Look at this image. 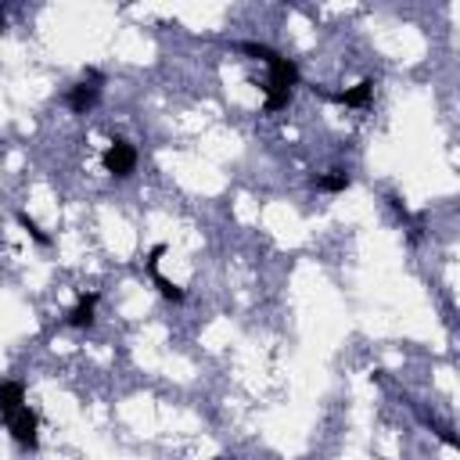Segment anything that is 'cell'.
Masks as SVG:
<instances>
[{
	"mask_svg": "<svg viewBox=\"0 0 460 460\" xmlns=\"http://www.w3.org/2000/svg\"><path fill=\"white\" fill-rule=\"evenodd\" d=\"M4 421H8V431H12V439H15L22 449H30V453H33V449L40 446V435H37V428H40V417H37L30 406H19V410H15V413H8Z\"/></svg>",
	"mask_w": 460,
	"mask_h": 460,
	"instance_id": "4",
	"label": "cell"
},
{
	"mask_svg": "<svg viewBox=\"0 0 460 460\" xmlns=\"http://www.w3.org/2000/svg\"><path fill=\"white\" fill-rule=\"evenodd\" d=\"M317 98L324 101H335V105H345V108H367L371 98H374V80H360L356 87L349 90H324V87H310Z\"/></svg>",
	"mask_w": 460,
	"mask_h": 460,
	"instance_id": "5",
	"label": "cell"
},
{
	"mask_svg": "<svg viewBox=\"0 0 460 460\" xmlns=\"http://www.w3.org/2000/svg\"><path fill=\"white\" fill-rule=\"evenodd\" d=\"M238 51H245V55L260 58V62L270 69V80H267V112H281V108H288V105H292V90H295V87H299V80H302L299 65H295L292 58H285L281 51L267 47V44H238Z\"/></svg>",
	"mask_w": 460,
	"mask_h": 460,
	"instance_id": "1",
	"label": "cell"
},
{
	"mask_svg": "<svg viewBox=\"0 0 460 460\" xmlns=\"http://www.w3.org/2000/svg\"><path fill=\"white\" fill-rule=\"evenodd\" d=\"M310 183H313L317 191H324V194H342V191L353 187V176H349L345 169H331V173H324V176H313Z\"/></svg>",
	"mask_w": 460,
	"mask_h": 460,
	"instance_id": "9",
	"label": "cell"
},
{
	"mask_svg": "<svg viewBox=\"0 0 460 460\" xmlns=\"http://www.w3.org/2000/svg\"><path fill=\"white\" fill-rule=\"evenodd\" d=\"M98 292H90V295H80V302L72 306V313H69V328H94V313H98Z\"/></svg>",
	"mask_w": 460,
	"mask_h": 460,
	"instance_id": "7",
	"label": "cell"
},
{
	"mask_svg": "<svg viewBox=\"0 0 460 460\" xmlns=\"http://www.w3.org/2000/svg\"><path fill=\"white\" fill-rule=\"evenodd\" d=\"M19 406H26V385L22 381H0V417L15 413Z\"/></svg>",
	"mask_w": 460,
	"mask_h": 460,
	"instance_id": "8",
	"label": "cell"
},
{
	"mask_svg": "<svg viewBox=\"0 0 460 460\" xmlns=\"http://www.w3.org/2000/svg\"><path fill=\"white\" fill-rule=\"evenodd\" d=\"M15 219H19V226L26 230V234H30L40 249H51V234H44V230L37 226V219H30V212H15Z\"/></svg>",
	"mask_w": 460,
	"mask_h": 460,
	"instance_id": "10",
	"label": "cell"
},
{
	"mask_svg": "<svg viewBox=\"0 0 460 460\" xmlns=\"http://www.w3.org/2000/svg\"><path fill=\"white\" fill-rule=\"evenodd\" d=\"M162 256H166V245H155V249L148 252V274H151V281H155V288H158V295H162L166 302H183V299H187V295H183V288H180V285H173V281L158 270Z\"/></svg>",
	"mask_w": 460,
	"mask_h": 460,
	"instance_id": "6",
	"label": "cell"
},
{
	"mask_svg": "<svg viewBox=\"0 0 460 460\" xmlns=\"http://www.w3.org/2000/svg\"><path fill=\"white\" fill-rule=\"evenodd\" d=\"M101 166H105V173H108V176H115V180H126V176H133V169H137V148H133L130 141L115 137V141L105 148V155H101Z\"/></svg>",
	"mask_w": 460,
	"mask_h": 460,
	"instance_id": "3",
	"label": "cell"
},
{
	"mask_svg": "<svg viewBox=\"0 0 460 460\" xmlns=\"http://www.w3.org/2000/svg\"><path fill=\"white\" fill-rule=\"evenodd\" d=\"M101 83H105V76H101L98 69H87L83 83H76V87L65 94V105H69V112H76V115H87V112H94V108H98V101H101Z\"/></svg>",
	"mask_w": 460,
	"mask_h": 460,
	"instance_id": "2",
	"label": "cell"
},
{
	"mask_svg": "<svg viewBox=\"0 0 460 460\" xmlns=\"http://www.w3.org/2000/svg\"><path fill=\"white\" fill-rule=\"evenodd\" d=\"M212 460H226V456H212Z\"/></svg>",
	"mask_w": 460,
	"mask_h": 460,
	"instance_id": "11",
	"label": "cell"
}]
</instances>
